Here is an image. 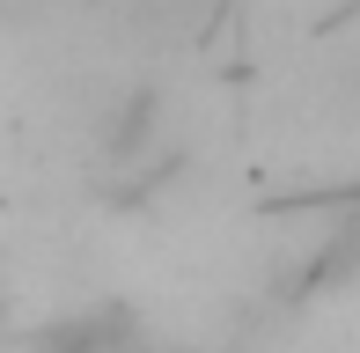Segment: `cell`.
Returning <instances> with one entry per match:
<instances>
[{"instance_id":"cell-1","label":"cell","mask_w":360,"mask_h":353,"mask_svg":"<svg viewBox=\"0 0 360 353\" xmlns=\"http://www.w3.org/2000/svg\"><path fill=\"white\" fill-rule=\"evenodd\" d=\"M316 272H323V280H338V272H360V206L331 229V243H323V265H316Z\"/></svg>"}]
</instances>
